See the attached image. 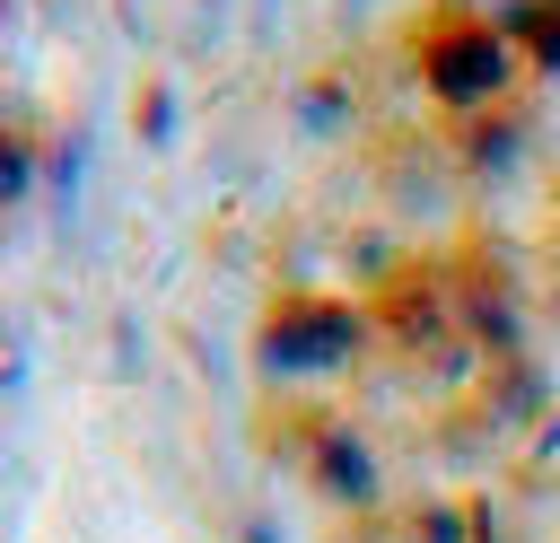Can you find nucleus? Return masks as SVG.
Returning <instances> with one entry per match:
<instances>
[{
	"mask_svg": "<svg viewBox=\"0 0 560 543\" xmlns=\"http://www.w3.org/2000/svg\"><path fill=\"white\" fill-rule=\"evenodd\" d=\"M376 324H368V298L350 289H315V280H289L262 298L254 315V368L280 377V385H332L368 359Z\"/></svg>",
	"mask_w": 560,
	"mask_h": 543,
	"instance_id": "f257e3e1",
	"label": "nucleus"
},
{
	"mask_svg": "<svg viewBox=\"0 0 560 543\" xmlns=\"http://www.w3.org/2000/svg\"><path fill=\"white\" fill-rule=\"evenodd\" d=\"M411 79H420L455 123H481V114H499V105L516 96L525 61H516V44H508V26H499L490 9H429V18L411 26Z\"/></svg>",
	"mask_w": 560,
	"mask_h": 543,
	"instance_id": "f03ea898",
	"label": "nucleus"
},
{
	"mask_svg": "<svg viewBox=\"0 0 560 543\" xmlns=\"http://www.w3.org/2000/svg\"><path fill=\"white\" fill-rule=\"evenodd\" d=\"M280 455H289V473H298L315 499H332V508H376V499H385V464H376L368 429L341 420L332 403H298Z\"/></svg>",
	"mask_w": 560,
	"mask_h": 543,
	"instance_id": "7ed1b4c3",
	"label": "nucleus"
},
{
	"mask_svg": "<svg viewBox=\"0 0 560 543\" xmlns=\"http://www.w3.org/2000/svg\"><path fill=\"white\" fill-rule=\"evenodd\" d=\"M368 324H376L385 342H402V350L446 342V333H455V289H446V272H394V280H376V289H368Z\"/></svg>",
	"mask_w": 560,
	"mask_h": 543,
	"instance_id": "20e7f679",
	"label": "nucleus"
},
{
	"mask_svg": "<svg viewBox=\"0 0 560 543\" xmlns=\"http://www.w3.org/2000/svg\"><path fill=\"white\" fill-rule=\"evenodd\" d=\"M35 158H44V114L18 88H0V210L35 193Z\"/></svg>",
	"mask_w": 560,
	"mask_h": 543,
	"instance_id": "39448f33",
	"label": "nucleus"
},
{
	"mask_svg": "<svg viewBox=\"0 0 560 543\" xmlns=\"http://www.w3.org/2000/svg\"><path fill=\"white\" fill-rule=\"evenodd\" d=\"M499 26H508V44H516L525 79H560V0H508Z\"/></svg>",
	"mask_w": 560,
	"mask_h": 543,
	"instance_id": "423d86ee",
	"label": "nucleus"
}]
</instances>
